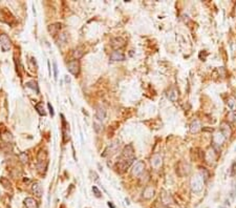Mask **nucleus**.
<instances>
[{
	"instance_id": "obj_1",
	"label": "nucleus",
	"mask_w": 236,
	"mask_h": 208,
	"mask_svg": "<svg viewBox=\"0 0 236 208\" xmlns=\"http://www.w3.org/2000/svg\"><path fill=\"white\" fill-rule=\"evenodd\" d=\"M134 161V150L132 145H127L124 147L122 152V157L120 159L119 162L117 163V169L118 171L123 172L126 168H128L129 166L132 164V162Z\"/></svg>"
},
{
	"instance_id": "obj_2",
	"label": "nucleus",
	"mask_w": 236,
	"mask_h": 208,
	"mask_svg": "<svg viewBox=\"0 0 236 208\" xmlns=\"http://www.w3.org/2000/svg\"><path fill=\"white\" fill-rule=\"evenodd\" d=\"M204 182H205L204 174H200V172L195 174L191 178V181H190V186L192 191H194V192H200L203 190V188H204Z\"/></svg>"
},
{
	"instance_id": "obj_3",
	"label": "nucleus",
	"mask_w": 236,
	"mask_h": 208,
	"mask_svg": "<svg viewBox=\"0 0 236 208\" xmlns=\"http://www.w3.org/2000/svg\"><path fill=\"white\" fill-rule=\"evenodd\" d=\"M225 140H226L225 136H224L223 132H221L220 131H217L215 134H214V136H213V144H214V146H215V147H220V146L224 144Z\"/></svg>"
},
{
	"instance_id": "obj_4",
	"label": "nucleus",
	"mask_w": 236,
	"mask_h": 208,
	"mask_svg": "<svg viewBox=\"0 0 236 208\" xmlns=\"http://www.w3.org/2000/svg\"><path fill=\"white\" fill-rule=\"evenodd\" d=\"M68 70L72 73L74 76H78L80 73V64L78 60H72L68 62Z\"/></svg>"
},
{
	"instance_id": "obj_5",
	"label": "nucleus",
	"mask_w": 236,
	"mask_h": 208,
	"mask_svg": "<svg viewBox=\"0 0 236 208\" xmlns=\"http://www.w3.org/2000/svg\"><path fill=\"white\" fill-rule=\"evenodd\" d=\"M0 43H1V47L4 52H8L11 48V39L9 38L8 35L1 34L0 35Z\"/></svg>"
},
{
	"instance_id": "obj_6",
	"label": "nucleus",
	"mask_w": 236,
	"mask_h": 208,
	"mask_svg": "<svg viewBox=\"0 0 236 208\" xmlns=\"http://www.w3.org/2000/svg\"><path fill=\"white\" fill-rule=\"evenodd\" d=\"M144 169H145V164H144V162L139 161V162H136V164H134L133 168L131 170L132 176H136V177L140 176L141 174H143Z\"/></svg>"
},
{
	"instance_id": "obj_7",
	"label": "nucleus",
	"mask_w": 236,
	"mask_h": 208,
	"mask_svg": "<svg viewBox=\"0 0 236 208\" xmlns=\"http://www.w3.org/2000/svg\"><path fill=\"white\" fill-rule=\"evenodd\" d=\"M221 132H223V134L225 136L226 139L230 138L231 134H232V129H231L230 127V124H229L228 122H223L220 124V129H219Z\"/></svg>"
},
{
	"instance_id": "obj_8",
	"label": "nucleus",
	"mask_w": 236,
	"mask_h": 208,
	"mask_svg": "<svg viewBox=\"0 0 236 208\" xmlns=\"http://www.w3.org/2000/svg\"><path fill=\"white\" fill-rule=\"evenodd\" d=\"M200 131H202V123L198 121V120H194L190 124V132L191 134H197Z\"/></svg>"
},
{
	"instance_id": "obj_9",
	"label": "nucleus",
	"mask_w": 236,
	"mask_h": 208,
	"mask_svg": "<svg viewBox=\"0 0 236 208\" xmlns=\"http://www.w3.org/2000/svg\"><path fill=\"white\" fill-rule=\"evenodd\" d=\"M125 43H126V42H125V40L123 39V38L117 37V38H114V39H112L111 46L113 48H121V47L125 45Z\"/></svg>"
},
{
	"instance_id": "obj_10",
	"label": "nucleus",
	"mask_w": 236,
	"mask_h": 208,
	"mask_svg": "<svg viewBox=\"0 0 236 208\" xmlns=\"http://www.w3.org/2000/svg\"><path fill=\"white\" fill-rule=\"evenodd\" d=\"M125 59V56L122 52L120 51H114L110 55V60L111 61H123Z\"/></svg>"
},
{
	"instance_id": "obj_11",
	"label": "nucleus",
	"mask_w": 236,
	"mask_h": 208,
	"mask_svg": "<svg viewBox=\"0 0 236 208\" xmlns=\"http://www.w3.org/2000/svg\"><path fill=\"white\" fill-rule=\"evenodd\" d=\"M154 195V188L153 187H150V186H147L145 189H144V192H143V197L147 200H150L151 198H153Z\"/></svg>"
},
{
	"instance_id": "obj_12",
	"label": "nucleus",
	"mask_w": 236,
	"mask_h": 208,
	"mask_svg": "<svg viewBox=\"0 0 236 208\" xmlns=\"http://www.w3.org/2000/svg\"><path fill=\"white\" fill-rule=\"evenodd\" d=\"M33 191H34V193L37 195V197H41L42 195H43V189H42V186L41 184L39 183V182H36V183H34V185H33Z\"/></svg>"
},
{
	"instance_id": "obj_13",
	"label": "nucleus",
	"mask_w": 236,
	"mask_h": 208,
	"mask_svg": "<svg viewBox=\"0 0 236 208\" xmlns=\"http://www.w3.org/2000/svg\"><path fill=\"white\" fill-rule=\"evenodd\" d=\"M227 104H228L229 108H230L232 112L236 113V97L234 96H230L227 100Z\"/></svg>"
},
{
	"instance_id": "obj_14",
	"label": "nucleus",
	"mask_w": 236,
	"mask_h": 208,
	"mask_svg": "<svg viewBox=\"0 0 236 208\" xmlns=\"http://www.w3.org/2000/svg\"><path fill=\"white\" fill-rule=\"evenodd\" d=\"M168 98L172 101V102H175V101L178 100V89L174 88V87L170 88L169 91H168Z\"/></svg>"
},
{
	"instance_id": "obj_15",
	"label": "nucleus",
	"mask_w": 236,
	"mask_h": 208,
	"mask_svg": "<svg viewBox=\"0 0 236 208\" xmlns=\"http://www.w3.org/2000/svg\"><path fill=\"white\" fill-rule=\"evenodd\" d=\"M151 164H152V166L154 168H159L160 165H162V158L159 155L153 156L152 159H151Z\"/></svg>"
},
{
	"instance_id": "obj_16",
	"label": "nucleus",
	"mask_w": 236,
	"mask_h": 208,
	"mask_svg": "<svg viewBox=\"0 0 236 208\" xmlns=\"http://www.w3.org/2000/svg\"><path fill=\"white\" fill-rule=\"evenodd\" d=\"M24 205L26 208H38L37 202L33 198H26L24 200Z\"/></svg>"
},
{
	"instance_id": "obj_17",
	"label": "nucleus",
	"mask_w": 236,
	"mask_h": 208,
	"mask_svg": "<svg viewBox=\"0 0 236 208\" xmlns=\"http://www.w3.org/2000/svg\"><path fill=\"white\" fill-rule=\"evenodd\" d=\"M96 118H97V120H99V121H103V120L106 118V110L104 109L103 107H99L96 113Z\"/></svg>"
},
{
	"instance_id": "obj_18",
	"label": "nucleus",
	"mask_w": 236,
	"mask_h": 208,
	"mask_svg": "<svg viewBox=\"0 0 236 208\" xmlns=\"http://www.w3.org/2000/svg\"><path fill=\"white\" fill-rule=\"evenodd\" d=\"M35 107H36L37 112L39 113V115H41V116H45V115H46V112H45V109H44L43 103H41V102L37 103Z\"/></svg>"
},
{
	"instance_id": "obj_19",
	"label": "nucleus",
	"mask_w": 236,
	"mask_h": 208,
	"mask_svg": "<svg viewBox=\"0 0 236 208\" xmlns=\"http://www.w3.org/2000/svg\"><path fill=\"white\" fill-rule=\"evenodd\" d=\"M60 27H61L60 24H53V25H49L48 30H49V32H51V34L55 36L57 33H58V30H60Z\"/></svg>"
},
{
	"instance_id": "obj_20",
	"label": "nucleus",
	"mask_w": 236,
	"mask_h": 208,
	"mask_svg": "<svg viewBox=\"0 0 236 208\" xmlns=\"http://www.w3.org/2000/svg\"><path fill=\"white\" fill-rule=\"evenodd\" d=\"M26 86L30 87V88L34 89V91H36V93H39V88H38V84L36 81H30L26 83Z\"/></svg>"
},
{
	"instance_id": "obj_21",
	"label": "nucleus",
	"mask_w": 236,
	"mask_h": 208,
	"mask_svg": "<svg viewBox=\"0 0 236 208\" xmlns=\"http://www.w3.org/2000/svg\"><path fill=\"white\" fill-rule=\"evenodd\" d=\"M227 119H228L229 122H232V123L236 122V113L232 112V113H228V116H227Z\"/></svg>"
},
{
	"instance_id": "obj_22",
	"label": "nucleus",
	"mask_w": 236,
	"mask_h": 208,
	"mask_svg": "<svg viewBox=\"0 0 236 208\" xmlns=\"http://www.w3.org/2000/svg\"><path fill=\"white\" fill-rule=\"evenodd\" d=\"M2 139H3L4 141L5 142H9V141H12V134H9V131H6V132H4L3 134H2Z\"/></svg>"
},
{
	"instance_id": "obj_23",
	"label": "nucleus",
	"mask_w": 236,
	"mask_h": 208,
	"mask_svg": "<svg viewBox=\"0 0 236 208\" xmlns=\"http://www.w3.org/2000/svg\"><path fill=\"white\" fill-rule=\"evenodd\" d=\"M82 56H83V52H81L80 49H76V51L74 52V57L77 59V60L81 58Z\"/></svg>"
},
{
	"instance_id": "obj_24",
	"label": "nucleus",
	"mask_w": 236,
	"mask_h": 208,
	"mask_svg": "<svg viewBox=\"0 0 236 208\" xmlns=\"http://www.w3.org/2000/svg\"><path fill=\"white\" fill-rule=\"evenodd\" d=\"M93 127H94V131H96L97 132H100L101 131H102V125L99 124V123H97V122L93 123Z\"/></svg>"
},
{
	"instance_id": "obj_25",
	"label": "nucleus",
	"mask_w": 236,
	"mask_h": 208,
	"mask_svg": "<svg viewBox=\"0 0 236 208\" xmlns=\"http://www.w3.org/2000/svg\"><path fill=\"white\" fill-rule=\"evenodd\" d=\"M93 191L94 192V195H96V197H97V198H100V197H101V192H100V190H99V189L97 188L96 186H93Z\"/></svg>"
},
{
	"instance_id": "obj_26",
	"label": "nucleus",
	"mask_w": 236,
	"mask_h": 208,
	"mask_svg": "<svg viewBox=\"0 0 236 208\" xmlns=\"http://www.w3.org/2000/svg\"><path fill=\"white\" fill-rule=\"evenodd\" d=\"M54 72H55V79H57V77H58V67H57V63L54 62Z\"/></svg>"
},
{
	"instance_id": "obj_27",
	"label": "nucleus",
	"mask_w": 236,
	"mask_h": 208,
	"mask_svg": "<svg viewBox=\"0 0 236 208\" xmlns=\"http://www.w3.org/2000/svg\"><path fill=\"white\" fill-rule=\"evenodd\" d=\"M47 106H48V108H49V113H51V115L54 116V108H53V106L51 105V103L47 104Z\"/></svg>"
},
{
	"instance_id": "obj_28",
	"label": "nucleus",
	"mask_w": 236,
	"mask_h": 208,
	"mask_svg": "<svg viewBox=\"0 0 236 208\" xmlns=\"http://www.w3.org/2000/svg\"><path fill=\"white\" fill-rule=\"evenodd\" d=\"M108 205H109V207H111V208H114V206H113V205H112V204H111V203H110V202L108 203Z\"/></svg>"
}]
</instances>
